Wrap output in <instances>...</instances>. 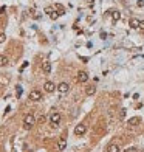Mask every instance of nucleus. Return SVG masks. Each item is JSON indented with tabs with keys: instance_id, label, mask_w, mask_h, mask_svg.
<instances>
[{
	"instance_id": "obj_14",
	"label": "nucleus",
	"mask_w": 144,
	"mask_h": 152,
	"mask_svg": "<svg viewBox=\"0 0 144 152\" xmlns=\"http://www.w3.org/2000/svg\"><path fill=\"white\" fill-rule=\"evenodd\" d=\"M85 93H87V96H91V95L96 93V87H95V85H88V87L85 88Z\"/></svg>"
},
{
	"instance_id": "obj_21",
	"label": "nucleus",
	"mask_w": 144,
	"mask_h": 152,
	"mask_svg": "<svg viewBox=\"0 0 144 152\" xmlns=\"http://www.w3.org/2000/svg\"><path fill=\"white\" fill-rule=\"evenodd\" d=\"M27 67H28V62H23V64H22V67H20V71H23Z\"/></svg>"
},
{
	"instance_id": "obj_4",
	"label": "nucleus",
	"mask_w": 144,
	"mask_h": 152,
	"mask_svg": "<svg viewBox=\"0 0 144 152\" xmlns=\"http://www.w3.org/2000/svg\"><path fill=\"white\" fill-rule=\"evenodd\" d=\"M30 99L31 101H40L42 99V93H40L39 90H31L30 92Z\"/></svg>"
},
{
	"instance_id": "obj_3",
	"label": "nucleus",
	"mask_w": 144,
	"mask_h": 152,
	"mask_svg": "<svg viewBox=\"0 0 144 152\" xmlns=\"http://www.w3.org/2000/svg\"><path fill=\"white\" fill-rule=\"evenodd\" d=\"M50 123H51L53 126H57V124L60 123V113H59V112H53V113H51Z\"/></svg>"
},
{
	"instance_id": "obj_2",
	"label": "nucleus",
	"mask_w": 144,
	"mask_h": 152,
	"mask_svg": "<svg viewBox=\"0 0 144 152\" xmlns=\"http://www.w3.org/2000/svg\"><path fill=\"white\" fill-rule=\"evenodd\" d=\"M85 132H87V126H85V124H77V126L74 127V135H77V137L84 135Z\"/></svg>"
},
{
	"instance_id": "obj_25",
	"label": "nucleus",
	"mask_w": 144,
	"mask_h": 152,
	"mask_svg": "<svg viewBox=\"0 0 144 152\" xmlns=\"http://www.w3.org/2000/svg\"><path fill=\"white\" fill-rule=\"evenodd\" d=\"M139 28H144V20H141V23H139Z\"/></svg>"
},
{
	"instance_id": "obj_15",
	"label": "nucleus",
	"mask_w": 144,
	"mask_h": 152,
	"mask_svg": "<svg viewBox=\"0 0 144 152\" xmlns=\"http://www.w3.org/2000/svg\"><path fill=\"white\" fill-rule=\"evenodd\" d=\"M5 65H8V58L3 54V56H0V67H5Z\"/></svg>"
},
{
	"instance_id": "obj_18",
	"label": "nucleus",
	"mask_w": 144,
	"mask_h": 152,
	"mask_svg": "<svg viewBox=\"0 0 144 152\" xmlns=\"http://www.w3.org/2000/svg\"><path fill=\"white\" fill-rule=\"evenodd\" d=\"M5 41H6V36H5L3 33H0V44H3Z\"/></svg>"
},
{
	"instance_id": "obj_22",
	"label": "nucleus",
	"mask_w": 144,
	"mask_h": 152,
	"mask_svg": "<svg viewBox=\"0 0 144 152\" xmlns=\"http://www.w3.org/2000/svg\"><path fill=\"white\" fill-rule=\"evenodd\" d=\"M45 12L51 14V12H53V8H51V6H47V8H45Z\"/></svg>"
},
{
	"instance_id": "obj_13",
	"label": "nucleus",
	"mask_w": 144,
	"mask_h": 152,
	"mask_svg": "<svg viewBox=\"0 0 144 152\" xmlns=\"http://www.w3.org/2000/svg\"><path fill=\"white\" fill-rule=\"evenodd\" d=\"M42 68H44L45 74H50V73H51V62H50V61H45L44 65H42Z\"/></svg>"
},
{
	"instance_id": "obj_10",
	"label": "nucleus",
	"mask_w": 144,
	"mask_h": 152,
	"mask_svg": "<svg viewBox=\"0 0 144 152\" xmlns=\"http://www.w3.org/2000/svg\"><path fill=\"white\" fill-rule=\"evenodd\" d=\"M44 87H45V92H48V93H51V92L56 90V85H54L51 81H47V82L44 84Z\"/></svg>"
},
{
	"instance_id": "obj_17",
	"label": "nucleus",
	"mask_w": 144,
	"mask_h": 152,
	"mask_svg": "<svg viewBox=\"0 0 144 152\" xmlns=\"http://www.w3.org/2000/svg\"><path fill=\"white\" fill-rule=\"evenodd\" d=\"M16 95H17V98H20V95H22V87H20V85H17V92H16Z\"/></svg>"
},
{
	"instance_id": "obj_16",
	"label": "nucleus",
	"mask_w": 144,
	"mask_h": 152,
	"mask_svg": "<svg viewBox=\"0 0 144 152\" xmlns=\"http://www.w3.org/2000/svg\"><path fill=\"white\" fill-rule=\"evenodd\" d=\"M59 16H60V14H59V12H51V14H50V17H51V19H53V20H56V19H57V17H59Z\"/></svg>"
},
{
	"instance_id": "obj_1",
	"label": "nucleus",
	"mask_w": 144,
	"mask_h": 152,
	"mask_svg": "<svg viewBox=\"0 0 144 152\" xmlns=\"http://www.w3.org/2000/svg\"><path fill=\"white\" fill-rule=\"evenodd\" d=\"M34 124H36V118H34V115H33V113H27L25 118H23V127H25L27 130H30V129H33Z\"/></svg>"
},
{
	"instance_id": "obj_5",
	"label": "nucleus",
	"mask_w": 144,
	"mask_h": 152,
	"mask_svg": "<svg viewBox=\"0 0 144 152\" xmlns=\"http://www.w3.org/2000/svg\"><path fill=\"white\" fill-rule=\"evenodd\" d=\"M65 147H67V138H65V137H60L59 141H57V150L62 152Z\"/></svg>"
},
{
	"instance_id": "obj_19",
	"label": "nucleus",
	"mask_w": 144,
	"mask_h": 152,
	"mask_svg": "<svg viewBox=\"0 0 144 152\" xmlns=\"http://www.w3.org/2000/svg\"><path fill=\"white\" fill-rule=\"evenodd\" d=\"M126 117V109H121V112H119V118H124Z\"/></svg>"
},
{
	"instance_id": "obj_11",
	"label": "nucleus",
	"mask_w": 144,
	"mask_h": 152,
	"mask_svg": "<svg viewBox=\"0 0 144 152\" xmlns=\"http://www.w3.org/2000/svg\"><path fill=\"white\" fill-rule=\"evenodd\" d=\"M139 23H141V20H138V19H135V17H132L130 20H129V25H130V28H133V30L139 28Z\"/></svg>"
},
{
	"instance_id": "obj_9",
	"label": "nucleus",
	"mask_w": 144,
	"mask_h": 152,
	"mask_svg": "<svg viewBox=\"0 0 144 152\" xmlns=\"http://www.w3.org/2000/svg\"><path fill=\"white\" fill-rule=\"evenodd\" d=\"M110 16H112L113 23H116L119 19H121V12H119V11H116V9H112V11H110Z\"/></svg>"
},
{
	"instance_id": "obj_24",
	"label": "nucleus",
	"mask_w": 144,
	"mask_h": 152,
	"mask_svg": "<svg viewBox=\"0 0 144 152\" xmlns=\"http://www.w3.org/2000/svg\"><path fill=\"white\" fill-rule=\"evenodd\" d=\"M5 9H6L5 6H2V8H0V14H3V12H5Z\"/></svg>"
},
{
	"instance_id": "obj_12",
	"label": "nucleus",
	"mask_w": 144,
	"mask_h": 152,
	"mask_svg": "<svg viewBox=\"0 0 144 152\" xmlns=\"http://www.w3.org/2000/svg\"><path fill=\"white\" fill-rule=\"evenodd\" d=\"M119 144H116V143H110L109 146H107V152H119Z\"/></svg>"
},
{
	"instance_id": "obj_20",
	"label": "nucleus",
	"mask_w": 144,
	"mask_h": 152,
	"mask_svg": "<svg viewBox=\"0 0 144 152\" xmlns=\"http://www.w3.org/2000/svg\"><path fill=\"white\" fill-rule=\"evenodd\" d=\"M126 152H138V149L132 146V147H129V149H126Z\"/></svg>"
},
{
	"instance_id": "obj_8",
	"label": "nucleus",
	"mask_w": 144,
	"mask_h": 152,
	"mask_svg": "<svg viewBox=\"0 0 144 152\" xmlns=\"http://www.w3.org/2000/svg\"><path fill=\"white\" fill-rule=\"evenodd\" d=\"M139 123H141V118H139V117H132V118L127 121V124H129L130 127H135V126H138Z\"/></svg>"
},
{
	"instance_id": "obj_7",
	"label": "nucleus",
	"mask_w": 144,
	"mask_h": 152,
	"mask_svg": "<svg viewBox=\"0 0 144 152\" xmlns=\"http://www.w3.org/2000/svg\"><path fill=\"white\" fill-rule=\"evenodd\" d=\"M77 81L82 82V84L87 82V81H88V74H87V71H79V73H77Z\"/></svg>"
},
{
	"instance_id": "obj_6",
	"label": "nucleus",
	"mask_w": 144,
	"mask_h": 152,
	"mask_svg": "<svg viewBox=\"0 0 144 152\" xmlns=\"http://www.w3.org/2000/svg\"><path fill=\"white\" fill-rule=\"evenodd\" d=\"M68 90H70V85H68L67 82H60V84L57 85V92H59V93H62V95H64V93H67Z\"/></svg>"
},
{
	"instance_id": "obj_23",
	"label": "nucleus",
	"mask_w": 144,
	"mask_h": 152,
	"mask_svg": "<svg viewBox=\"0 0 144 152\" xmlns=\"http://www.w3.org/2000/svg\"><path fill=\"white\" fill-rule=\"evenodd\" d=\"M138 6L141 8V6H144V2H142V0H139V2H138Z\"/></svg>"
}]
</instances>
